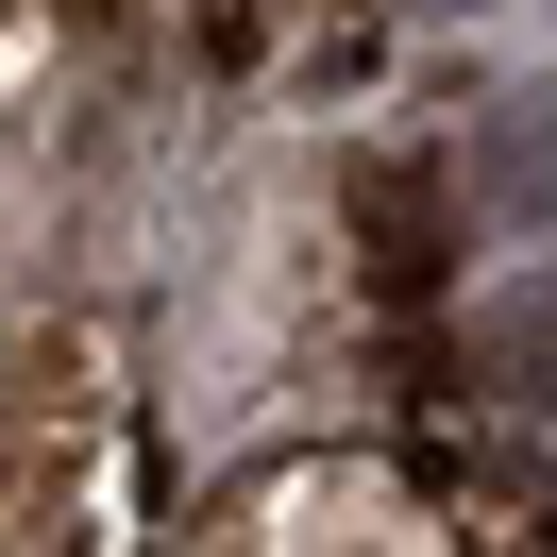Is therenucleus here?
I'll return each mask as SVG.
<instances>
[{
	"label": "nucleus",
	"mask_w": 557,
	"mask_h": 557,
	"mask_svg": "<svg viewBox=\"0 0 557 557\" xmlns=\"http://www.w3.org/2000/svg\"><path fill=\"white\" fill-rule=\"evenodd\" d=\"M473 220L557 237V85H507V102L473 119Z\"/></svg>",
	"instance_id": "obj_1"
},
{
	"label": "nucleus",
	"mask_w": 557,
	"mask_h": 557,
	"mask_svg": "<svg viewBox=\"0 0 557 557\" xmlns=\"http://www.w3.org/2000/svg\"><path fill=\"white\" fill-rule=\"evenodd\" d=\"M473 372L507 388L523 422H557V271H523V287H490V305H473Z\"/></svg>",
	"instance_id": "obj_2"
},
{
	"label": "nucleus",
	"mask_w": 557,
	"mask_h": 557,
	"mask_svg": "<svg viewBox=\"0 0 557 557\" xmlns=\"http://www.w3.org/2000/svg\"><path fill=\"white\" fill-rule=\"evenodd\" d=\"M355 203H372V271H388V287H422V271H440V253H422V186H406V170H372Z\"/></svg>",
	"instance_id": "obj_3"
}]
</instances>
